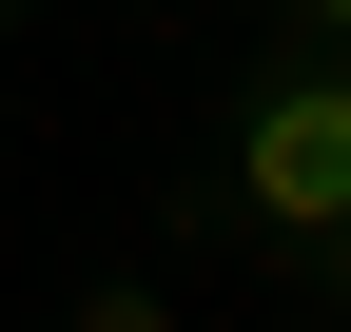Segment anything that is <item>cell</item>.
Instances as JSON below:
<instances>
[{
	"label": "cell",
	"instance_id": "6da1fadb",
	"mask_svg": "<svg viewBox=\"0 0 351 332\" xmlns=\"http://www.w3.org/2000/svg\"><path fill=\"white\" fill-rule=\"evenodd\" d=\"M234 195L274 235H351V78H254V117H234Z\"/></svg>",
	"mask_w": 351,
	"mask_h": 332
},
{
	"label": "cell",
	"instance_id": "7a4b0ae2",
	"mask_svg": "<svg viewBox=\"0 0 351 332\" xmlns=\"http://www.w3.org/2000/svg\"><path fill=\"white\" fill-rule=\"evenodd\" d=\"M332 39H351V0H332Z\"/></svg>",
	"mask_w": 351,
	"mask_h": 332
}]
</instances>
